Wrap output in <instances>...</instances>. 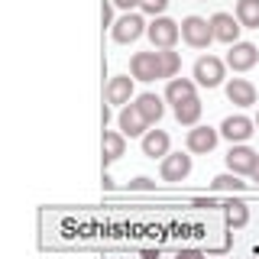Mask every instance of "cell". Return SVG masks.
Instances as JSON below:
<instances>
[{
	"mask_svg": "<svg viewBox=\"0 0 259 259\" xmlns=\"http://www.w3.org/2000/svg\"><path fill=\"white\" fill-rule=\"evenodd\" d=\"M143 156L149 159H165L168 156V133L165 130H149L143 136Z\"/></svg>",
	"mask_w": 259,
	"mask_h": 259,
	"instance_id": "cell-15",
	"label": "cell"
},
{
	"mask_svg": "<svg viewBox=\"0 0 259 259\" xmlns=\"http://www.w3.org/2000/svg\"><path fill=\"white\" fill-rule=\"evenodd\" d=\"M256 126H259V113H256Z\"/></svg>",
	"mask_w": 259,
	"mask_h": 259,
	"instance_id": "cell-29",
	"label": "cell"
},
{
	"mask_svg": "<svg viewBox=\"0 0 259 259\" xmlns=\"http://www.w3.org/2000/svg\"><path fill=\"white\" fill-rule=\"evenodd\" d=\"M188 172H191V156L188 152H168V156L162 159V165H159L162 182H185Z\"/></svg>",
	"mask_w": 259,
	"mask_h": 259,
	"instance_id": "cell-7",
	"label": "cell"
},
{
	"mask_svg": "<svg viewBox=\"0 0 259 259\" xmlns=\"http://www.w3.org/2000/svg\"><path fill=\"white\" fill-rule=\"evenodd\" d=\"M182 42L191 46V49H207L214 42L210 20H204V16H185L182 20Z\"/></svg>",
	"mask_w": 259,
	"mask_h": 259,
	"instance_id": "cell-1",
	"label": "cell"
},
{
	"mask_svg": "<svg viewBox=\"0 0 259 259\" xmlns=\"http://www.w3.org/2000/svg\"><path fill=\"white\" fill-rule=\"evenodd\" d=\"M133 81L130 75H113L107 81V88H104V97H107V104H130V97H133Z\"/></svg>",
	"mask_w": 259,
	"mask_h": 259,
	"instance_id": "cell-13",
	"label": "cell"
},
{
	"mask_svg": "<svg viewBox=\"0 0 259 259\" xmlns=\"http://www.w3.org/2000/svg\"><path fill=\"white\" fill-rule=\"evenodd\" d=\"M146 29H149V26L143 23L140 13H123V16H120V20L110 26V36L117 39V42H136V39H140Z\"/></svg>",
	"mask_w": 259,
	"mask_h": 259,
	"instance_id": "cell-6",
	"label": "cell"
},
{
	"mask_svg": "<svg viewBox=\"0 0 259 259\" xmlns=\"http://www.w3.org/2000/svg\"><path fill=\"white\" fill-rule=\"evenodd\" d=\"M237 20L243 29H259V0H237Z\"/></svg>",
	"mask_w": 259,
	"mask_h": 259,
	"instance_id": "cell-20",
	"label": "cell"
},
{
	"mask_svg": "<svg viewBox=\"0 0 259 259\" xmlns=\"http://www.w3.org/2000/svg\"><path fill=\"white\" fill-rule=\"evenodd\" d=\"M188 97H198V94H194V81H191V78H172V81L165 84V101H168V104L188 101Z\"/></svg>",
	"mask_w": 259,
	"mask_h": 259,
	"instance_id": "cell-19",
	"label": "cell"
},
{
	"mask_svg": "<svg viewBox=\"0 0 259 259\" xmlns=\"http://www.w3.org/2000/svg\"><path fill=\"white\" fill-rule=\"evenodd\" d=\"M240 20L233 13H214L210 16V32H214V39L217 42H227V46H233V42H240Z\"/></svg>",
	"mask_w": 259,
	"mask_h": 259,
	"instance_id": "cell-8",
	"label": "cell"
},
{
	"mask_svg": "<svg viewBox=\"0 0 259 259\" xmlns=\"http://www.w3.org/2000/svg\"><path fill=\"white\" fill-rule=\"evenodd\" d=\"M172 110H175V120L182 126H198V120H201V101L198 97H188V101H178V104H172Z\"/></svg>",
	"mask_w": 259,
	"mask_h": 259,
	"instance_id": "cell-17",
	"label": "cell"
},
{
	"mask_svg": "<svg viewBox=\"0 0 259 259\" xmlns=\"http://www.w3.org/2000/svg\"><path fill=\"white\" fill-rule=\"evenodd\" d=\"M133 104H136V110L143 113L146 123H159L162 113H165V104H162V97H159V94H140Z\"/></svg>",
	"mask_w": 259,
	"mask_h": 259,
	"instance_id": "cell-16",
	"label": "cell"
},
{
	"mask_svg": "<svg viewBox=\"0 0 259 259\" xmlns=\"http://www.w3.org/2000/svg\"><path fill=\"white\" fill-rule=\"evenodd\" d=\"M130 188H136V191H152L156 188V182H152V178H133V182H130Z\"/></svg>",
	"mask_w": 259,
	"mask_h": 259,
	"instance_id": "cell-25",
	"label": "cell"
},
{
	"mask_svg": "<svg viewBox=\"0 0 259 259\" xmlns=\"http://www.w3.org/2000/svg\"><path fill=\"white\" fill-rule=\"evenodd\" d=\"M227 101L237 104V107H253L256 104V88L246 78H233L227 81Z\"/></svg>",
	"mask_w": 259,
	"mask_h": 259,
	"instance_id": "cell-14",
	"label": "cell"
},
{
	"mask_svg": "<svg viewBox=\"0 0 259 259\" xmlns=\"http://www.w3.org/2000/svg\"><path fill=\"white\" fill-rule=\"evenodd\" d=\"M227 168H230L233 175H253V168H256V162H259V152H253L249 146H233L230 152H227Z\"/></svg>",
	"mask_w": 259,
	"mask_h": 259,
	"instance_id": "cell-9",
	"label": "cell"
},
{
	"mask_svg": "<svg viewBox=\"0 0 259 259\" xmlns=\"http://www.w3.org/2000/svg\"><path fill=\"white\" fill-rule=\"evenodd\" d=\"M249 178H253V182L259 185V162H256V168H253V175H249Z\"/></svg>",
	"mask_w": 259,
	"mask_h": 259,
	"instance_id": "cell-28",
	"label": "cell"
},
{
	"mask_svg": "<svg viewBox=\"0 0 259 259\" xmlns=\"http://www.w3.org/2000/svg\"><path fill=\"white\" fill-rule=\"evenodd\" d=\"M117 123H120V133L130 136V140H133V136H146V133H149V123H146L143 113L136 110V104H126V107L120 110Z\"/></svg>",
	"mask_w": 259,
	"mask_h": 259,
	"instance_id": "cell-12",
	"label": "cell"
},
{
	"mask_svg": "<svg viewBox=\"0 0 259 259\" xmlns=\"http://www.w3.org/2000/svg\"><path fill=\"white\" fill-rule=\"evenodd\" d=\"M217 140H221V130H214V126H191L185 143H188V152L204 156V152H210L217 146Z\"/></svg>",
	"mask_w": 259,
	"mask_h": 259,
	"instance_id": "cell-11",
	"label": "cell"
},
{
	"mask_svg": "<svg viewBox=\"0 0 259 259\" xmlns=\"http://www.w3.org/2000/svg\"><path fill=\"white\" fill-rule=\"evenodd\" d=\"M165 7H168V0H143L140 10L149 13V16H159V13H165Z\"/></svg>",
	"mask_w": 259,
	"mask_h": 259,
	"instance_id": "cell-24",
	"label": "cell"
},
{
	"mask_svg": "<svg viewBox=\"0 0 259 259\" xmlns=\"http://www.w3.org/2000/svg\"><path fill=\"white\" fill-rule=\"evenodd\" d=\"M130 75L136 81H156L162 78V65H159V52H136L130 59Z\"/></svg>",
	"mask_w": 259,
	"mask_h": 259,
	"instance_id": "cell-5",
	"label": "cell"
},
{
	"mask_svg": "<svg viewBox=\"0 0 259 259\" xmlns=\"http://www.w3.org/2000/svg\"><path fill=\"white\" fill-rule=\"evenodd\" d=\"M175 259H207V256L201 253V249H178Z\"/></svg>",
	"mask_w": 259,
	"mask_h": 259,
	"instance_id": "cell-26",
	"label": "cell"
},
{
	"mask_svg": "<svg viewBox=\"0 0 259 259\" xmlns=\"http://www.w3.org/2000/svg\"><path fill=\"white\" fill-rule=\"evenodd\" d=\"M224 68H227V62L214 59V55H201L191 68V78L201 88H217V84H224Z\"/></svg>",
	"mask_w": 259,
	"mask_h": 259,
	"instance_id": "cell-2",
	"label": "cell"
},
{
	"mask_svg": "<svg viewBox=\"0 0 259 259\" xmlns=\"http://www.w3.org/2000/svg\"><path fill=\"white\" fill-rule=\"evenodd\" d=\"M210 188H214V191H243L246 182H240V175L227 172V175H217L214 182H210Z\"/></svg>",
	"mask_w": 259,
	"mask_h": 259,
	"instance_id": "cell-23",
	"label": "cell"
},
{
	"mask_svg": "<svg viewBox=\"0 0 259 259\" xmlns=\"http://www.w3.org/2000/svg\"><path fill=\"white\" fill-rule=\"evenodd\" d=\"M227 224H230V227H246L249 224V207L243 204V201L227 204Z\"/></svg>",
	"mask_w": 259,
	"mask_h": 259,
	"instance_id": "cell-22",
	"label": "cell"
},
{
	"mask_svg": "<svg viewBox=\"0 0 259 259\" xmlns=\"http://www.w3.org/2000/svg\"><path fill=\"white\" fill-rule=\"evenodd\" d=\"M259 62V49L253 42H233L230 52H227V65L233 71H249Z\"/></svg>",
	"mask_w": 259,
	"mask_h": 259,
	"instance_id": "cell-10",
	"label": "cell"
},
{
	"mask_svg": "<svg viewBox=\"0 0 259 259\" xmlns=\"http://www.w3.org/2000/svg\"><path fill=\"white\" fill-rule=\"evenodd\" d=\"M253 133H256V120L243 117V113H233V117H227L224 123H221V136H224V140H230L233 146L246 143Z\"/></svg>",
	"mask_w": 259,
	"mask_h": 259,
	"instance_id": "cell-4",
	"label": "cell"
},
{
	"mask_svg": "<svg viewBox=\"0 0 259 259\" xmlns=\"http://www.w3.org/2000/svg\"><path fill=\"white\" fill-rule=\"evenodd\" d=\"M110 4H117L120 10H126V13H130V10H133V7H140L143 0H110Z\"/></svg>",
	"mask_w": 259,
	"mask_h": 259,
	"instance_id": "cell-27",
	"label": "cell"
},
{
	"mask_svg": "<svg viewBox=\"0 0 259 259\" xmlns=\"http://www.w3.org/2000/svg\"><path fill=\"white\" fill-rule=\"evenodd\" d=\"M146 36L152 39L156 49H172L178 39H182V23L168 20V16H156V20L149 23V29H146Z\"/></svg>",
	"mask_w": 259,
	"mask_h": 259,
	"instance_id": "cell-3",
	"label": "cell"
},
{
	"mask_svg": "<svg viewBox=\"0 0 259 259\" xmlns=\"http://www.w3.org/2000/svg\"><path fill=\"white\" fill-rule=\"evenodd\" d=\"M126 152V136L120 130H104V165L117 162Z\"/></svg>",
	"mask_w": 259,
	"mask_h": 259,
	"instance_id": "cell-18",
	"label": "cell"
},
{
	"mask_svg": "<svg viewBox=\"0 0 259 259\" xmlns=\"http://www.w3.org/2000/svg\"><path fill=\"white\" fill-rule=\"evenodd\" d=\"M159 65H162V78L172 81L178 75V68H182V55L172 52V49H162V52H159Z\"/></svg>",
	"mask_w": 259,
	"mask_h": 259,
	"instance_id": "cell-21",
	"label": "cell"
}]
</instances>
